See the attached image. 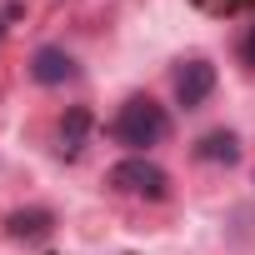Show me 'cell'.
<instances>
[{
  "mask_svg": "<svg viewBox=\"0 0 255 255\" xmlns=\"http://www.w3.org/2000/svg\"><path fill=\"white\" fill-rule=\"evenodd\" d=\"M45 230H50V215L45 210H15L10 215V235L15 240H40Z\"/></svg>",
  "mask_w": 255,
  "mask_h": 255,
  "instance_id": "cell-7",
  "label": "cell"
},
{
  "mask_svg": "<svg viewBox=\"0 0 255 255\" xmlns=\"http://www.w3.org/2000/svg\"><path fill=\"white\" fill-rule=\"evenodd\" d=\"M190 5L205 15H240V10H255V0H190Z\"/></svg>",
  "mask_w": 255,
  "mask_h": 255,
  "instance_id": "cell-8",
  "label": "cell"
},
{
  "mask_svg": "<svg viewBox=\"0 0 255 255\" xmlns=\"http://www.w3.org/2000/svg\"><path fill=\"white\" fill-rule=\"evenodd\" d=\"M110 185H115L120 195H135V200H165V190H170V175H165L155 160H145V155H130V160L110 165Z\"/></svg>",
  "mask_w": 255,
  "mask_h": 255,
  "instance_id": "cell-2",
  "label": "cell"
},
{
  "mask_svg": "<svg viewBox=\"0 0 255 255\" xmlns=\"http://www.w3.org/2000/svg\"><path fill=\"white\" fill-rule=\"evenodd\" d=\"M110 130H115L120 145H130V150L140 155V150H150V145H160V140L170 135V115H165L150 95H130V100L120 105V115H115Z\"/></svg>",
  "mask_w": 255,
  "mask_h": 255,
  "instance_id": "cell-1",
  "label": "cell"
},
{
  "mask_svg": "<svg viewBox=\"0 0 255 255\" xmlns=\"http://www.w3.org/2000/svg\"><path fill=\"white\" fill-rule=\"evenodd\" d=\"M240 55H245V65H255V25L245 30V40H240Z\"/></svg>",
  "mask_w": 255,
  "mask_h": 255,
  "instance_id": "cell-9",
  "label": "cell"
},
{
  "mask_svg": "<svg viewBox=\"0 0 255 255\" xmlns=\"http://www.w3.org/2000/svg\"><path fill=\"white\" fill-rule=\"evenodd\" d=\"M195 155L210 160V165H235V160H240V140H235V130H210V135L195 145Z\"/></svg>",
  "mask_w": 255,
  "mask_h": 255,
  "instance_id": "cell-6",
  "label": "cell"
},
{
  "mask_svg": "<svg viewBox=\"0 0 255 255\" xmlns=\"http://www.w3.org/2000/svg\"><path fill=\"white\" fill-rule=\"evenodd\" d=\"M210 90H215V65H210V60H185V65L175 70V100H180L185 110L205 105Z\"/></svg>",
  "mask_w": 255,
  "mask_h": 255,
  "instance_id": "cell-3",
  "label": "cell"
},
{
  "mask_svg": "<svg viewBox=\"0 0 255 255\" xmlns=\"http://www.w3.org/2000/svg\"><path fill=\"white\" fill-rule=\"evenodd\" d=\"M85 135H90V110L85 105H70L65 120H60V155H80L85 150Z\"/></svg>",
  "mask_w": 255,
  "mask_h": 255,
  "instance_id": "cell-5",
  "label": "cell"
},
{
  "mask_svg": "<svg viewBox=\"0 0 255 255\" xmlns=\"http://www.w3.org/2000/svg\"><path fill=\"white\" fill-rule=\"evenodd\" d=\"M30 75H35V85H65V80L75 75V60H70L60 45H40V50L30 55Z\"/></svg>",
  "mask_w": 255,
  "mask_h": 255,
  "instance_id": "cell-4",
  "label": "cell"
}]
</instances>
